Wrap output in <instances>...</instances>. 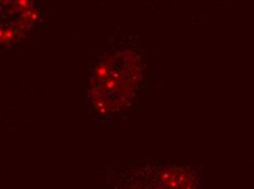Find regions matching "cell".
I'll return each mask as SVG.
<instances>
[{"label":"cell","mask_w":254,"mask_h":189,"mask_svg":"<svg viewBox=\"0 0 254 189\" xmlns=\"http://www.w3.org/2000/svg\"><path fill=\"white\" fill-rule=\"evenodd\" d=\"M116 189H202L190 170L163 162L142 161L121 169Z\"/></svg>","instance_id":"obj_2"},{"label":"cell","mask_w":254,"mask_h":189,"mask_svg":"<svg viewBox=\"0 0 254 189\" xmlns=\"http://www.w3.org/2000/svg\"><path fill=\"white\" fill-rule=\"evenodd\" d=\"M144 64L137 44L120 42L89 65L88 106L94 119L110 120L133 106L139 94Z\"/></svg>","instance_id":"obj_1"}]
</instances>
